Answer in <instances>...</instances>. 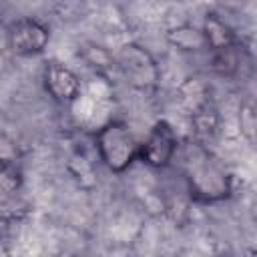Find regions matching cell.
Wrapping results in <instances>:
<instances>
[{"label": "cell", "instance_id": "cell-1", "mask_svg": "<svg viewBox=\"0 0 257 257\" xmlns=\"http://www.w3.org/2000/svg\"><path fill=\"white\" fill-rule=\"evenodd\" d=\"M183 179L197 203H221L233 193V177L225 163L199 143H191L183 151Z\"/></svg>", "mask_w": 257, "mask_h": 257}, {"label": "cell", "instance_id": "cell-2", "mask_svg": "<svg viewBox=\"0 0 257 257\" xmlns=\"http://www.w3.org/2000/svg\"><path fill=\"white\" fill-rule=\"evenodd\" d=\"M139 139L124 120H108L94 135L100 163L114 175L124 173L139 161Z\"/></svg>", "mask_w": 257, "mask_h": 257}, {"label": "cell", "instance_id": "cell-3", "mask_svg": "<svg viewBox=\"0 0 257 257\" xmlns=\"http://www.w3.org/2000/svg\"><path fill=\"white\" fill-rule=\"evenodd\" d=\"M114 66L120 70L122 78L137 90L149 92L157 88L161 80V68L153 54L143 48L137 42H126L122 44L116 54H114Z\"/></svg>", "mask_w": 257, "mask_h": 257}, {"label": "cell", "instance_id": "cell-4", "mask_svg": "<svg viewBox=\"0 0 257 257\" xmlns=\"http://www.w3.org/2000/svg\"><path fill=\"white\" fill-rule=\"evenodd\" d=\"M179 151V139L169 120H157L145 141L139 145V161H143L151 169H165L173 163Z\"/></svg>", "mask_w": 257, "mask_h": 257}, {"label": "cell", "instance_id": "cell-5", "mask_svg": "<svg viewBox=\"0 0 257 257\" xmlns=\"http://www.w3.org/2000/svg\"><path fill=\"white\" fill-rule=\"evenodd\" d=\"M48 42H50V28L32 16L18 18L8 26V48L16 56L42 54Z\"/></svg>", "mask_w": 257, "mask_h": 257}, {"label": "cell", "instance_id": "cell-6", "mask_svg": "<svg viewBox=\"0 0 257 257\" xmlns=\"http://www.w3.org/2000/svg\"><path fill=\"white\" fill-rule=\"evenodd\" d=\"M42 84L56 104H72L82 92L78 74L60 60H48L42 68Z\"/></svg>", "mask_w": 257, "mask_h": 257}, {"label": "cell", "instance_id": "cell-7", "mask_svg": "<svg viewBox=\"0 0 257 257\" xmlns=\"http://www.w3.org/2000/svg\"><path fill=\"white\" fill-rule=\"evenodd\" d=\"M201 32L205 36V44H207V50L209 52H215V50H225V48H231V46H237V34L235 30L215 12L207 14L205 20H203V26H201Z\"/></svg>", "mask_w": 257, "mask_h": 257}, {"label": "cell", "instance_id": "cell-8", "mask_svg": "<svg viewBox=\"0 0 257 257\" xmlns=\"http://www.w3.org/2000/svg\"><path fill=\"white\" fill-rule=\"evenodd\" d=\"M167 38H169V42L173 46H177L183 52H201V50H207L205 36L201 32V28H195V26H189V24H183V26H177V28L169 30L167 32Z\"/></svg>", "mask_w": 257, "mask_h": 257}, {"label": "cell", "instance_id": "cell-9", "mask_svg": "<svg viewBox=\"0 0 257 257\" xmlns=\"http://www.w3.org/2000/svg\"><path fill=\"white\" fill-rule=\"evenodd\" d=\"M239 64H241L239 44L237 46H231V48H225V50L211 52V66L221 76H233V74H237Z\"/></svg>", "mask_w": 257, "mask_h": 257}, {"label": "cell", "instance_id": "cell-10", "mask_svg": "<svg viewBox=\"0 0 257 257\" xmlns=\"http://www.w3.org/2000/svg\"><path fill=\"white\" fill-rule=\"evenodd\" d=\"M239 120H241V133L247 137L249 143H253L255 141V110H253V104H249V102L241 104Z\"/></svg>", "mask_w": 257, "mask_h": 257}, {"label": "cell", "instance_id": "cell-11", "mask_svg": "<svg viewBox=\"0 0 257 257\" xmlns=\"http://www.w3.org/2000/svg\"><path fill=\"white\" fill-rule=\"evenodd\" d=\"M16 159H18L16 143L8 135L0 133V165H12L16 163Z\"/></svg>", "mask_w": 257, "mask_h": 257}, {"label": "cell", "instance_id": "cell-12", "mask_svg": "<svg viewBox=\"0 0 257 257\" xmlns=\"http://www.w3.org/2000/svg\"><path fill=\"white\" fill-rule=\"evenodd\" d=\"M8 48V26L0 20V52Z\"/></svg>", "mask_w": 257, "mask_h": 257}]
</instances>
